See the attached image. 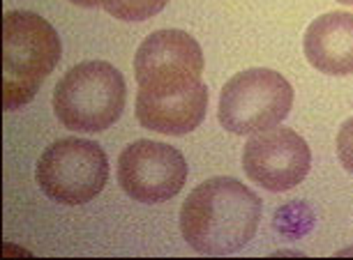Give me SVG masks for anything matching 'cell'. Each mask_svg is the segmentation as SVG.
<instances>
[{
  "mask_svg": "<svg viewBox=\"0 0 353 260\" xmlns=\"http://www.w3.org/2000/svg\"><path fill=\"white\" fill-rule=\"evenodd\" d=\"M337 3H342V5H353V0H337Z\"/></svg>",
  "mask_w": 353,
  "mask_h": 260,
  "instance_id": "obj_14",
  "label": "cell"
},
{
  "mask_svg": "<svg viewBox=\"0 0 353 260\" xmlns=\"http://www.w3.org/2000/svg\"><path fill=\"white\" fill-rule=\"evenodd\" d=\"M35 177L51 201L83 205L104 189L109 180V159L97 143L85 138H61L42 152Z\"/></svg>",
  "mask_w": 353,
  "mask_h": 260,
  "instance_id": "obj_6",
  "label": "cell"
},
{
  "mask_svg": "<svg viewBox=\"0 0 353 260\" xmlns=\"http://www.w3.org/2000/svg\"><path fill=\"white\" fill-rule=\"evenodd\" d=\"M128 99L123 74L104 60H88L72 67L53 90V111L79 134H97L121 118Z\"/></svg>",
  "mask_w": 353,
  "mask_h": 260,
  "instance_id": "obj_3",
  "label": "cell"
},
{
  "mask_svg": "<svg viewBox=\"0 0 353 260\" xmlns=\"http://www.w3.org/2000/svg\"><path fill=\"white\" fill-rule=\"evenodd\" d=\"M203 51L185 30H157L145 37L134 56L139 95L181 97L201 85Z\"/></svg>",
  "mask_w": 353,
  "mask_h": 260,
  "instance_id": "obj_5",
  "label": "cell"
},
{
  "mask_svg": "<svg viewBox=\"0 0 353 260\" xmlns=\"http://www.w3.org/2000/svg\"><path fill=\"white\" fill-rule=\"evenodd\" d=\"M337 157H339V164L344 166V171L353 175V118H349L342 127H339Z\"/></svg>",
  "mask_w": 353,
  "mask_h": 260,
  "instance_id": "obj_12",
  "label": "cell"
},
{
  "mask_svg": "<svg viewBox=\"0 0 353 260\" xmlns=\"http://www.w3.org/2000/svg\"><path fill=\"white\" fill-rule=\"evenodd\" d=\"M70 3L79 5V8H88V10H95V8H102L99 0H70Z\"/></svg>",
  "mask_w": 353,
  "mask_h": 260,
  "instance_id": "obj_13",
  "label": "cell"
},
{
  "mask_svg": "<svg viewBox=\"0 0 353 260\" xmlns=\"http://www.w3.org/2000/svg\"><path fill=\"white\" fill-rule=\"evenodd\" d=\"M63 53L56 28L32 12H8L3 19V109L32 102Z\"/></svg>",
  "mask_w": 353,
  "mask_h": 260,
  "instance_id": "obj_2",
  "label": "cell"
},
{
  "mask_svg": "<svg viewBox=\"0 0 353 260\" xmlns=\"http://www.w3.org/2000/svg\"><path fill=\"white\" fill-rule=\"evenodd\" d=\"M99 3L113 19L145 21V19L159 14L169 5V0H99Z\"/></svg>",
  "mask_w": 353,
  "mask_h": 260,
  "instance_id": "obj_11",
  "label": "cell"
},
{
  "mask_svg": "<svg viewBox=\"0 0 353 260\" xmlns=\"http://www.w3.org/2000/svg\"><path fill=\"white\" fill-rule=\"evenodd\" d=\"M208 88L205 83L181 97L152 99L137 95V118L141 127L166 136H185L205 120Z\"/></svg>",
  "mask_w": 353,
  "mask_h": 260,
  "instance_id": "obj_10",
  "label": "cell"
},
{
  "mask_svg": "<svg viewBox=\"0 0 353 260\" xmlns=\"http://www.w3.org/2000/svg\"><path fill=\"white\" fill-rule=\"evenodd\" d=\"M188 162L181 150L159 141H137L118 157V184L137 203H164L183 191Z\"/></svg>",
  "mask_w": 353,
  "mask_h": 260,
  "instance_id": "obj_7",
  "label": "cell"
},
{
  "mask_svg": "<svg viewBox=\"0 0 353 260\" xmlns=\"http://www.w3.org/2000/svg\"><path fill=\"white\" fill-rule=\"evenodd\" d=\"M303 51L307 63L321 74H353V14L328 12L314 19L305 30Z\"/></svg>",
  "mask_w": 353,
  "mask_h": 260,
  "instance_id": "obj_9",
  "label": "cell"
},
{
  "mask_svg": "<svg viewBox=\"0 0 353 260\" xmlns=\"http://www.w3.org/2000/svg\"><path fill=\"white\" fill-rule=\"evenodd\" d=\"M261 198L236 177H210L190 191L181 208V232L205 256L245 249L261 221Z\"/></svg>",
  "mask_w": 353,
  "mask_h": 260,
  "instance_id": "obj_1",
  "label": "cell"
},
{
  "mask_svg": "<svg viewBox=\"0 0 353 260\" xmlns=\"http://www.w3.org/2000/svg\"><path fill=\"white\" fill-rule=\"evenodd\" d=\"M312 166L310 145L289 127L256 131L243 148V169L254 184L268 191H289L307 177Z\"/></svg>",
  "mask_w": 353,
  "mask_h": 260,
  "instance_id": "obj_8",
  "label": "cell"
},
{
  "mask_svg": "<svg viewBox=\"0 0 353 260\" xmlns=\"http://www.w3.org/2000/svg\"><path fill=\"white\" fill-rule=\"evenodd\" d=\"M293 106V88L275 69L254 67L231 76L219 92L217 118L226 131L250 136L277 127Z\"/></svg>",
  "mask_w": 353,
  "mask_h": 260,
  "instance_id": "obj_4",
  "label": "cell"
}]
</instances>
